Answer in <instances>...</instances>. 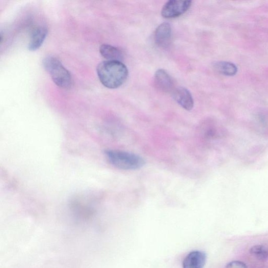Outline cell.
Returning a JSON list of instances; mask_svg holds the SVG:
<instances>
[{"mask_svg": "<svg viewBox=\"0 0 268 268\" xmlns=\"http://www.w3.org/2000/svg\"><path fill=\"white\" fill-rule=\"evenodd\" d=\"M214 68L219 73L226 76H234L237 72V67L233 63L219 62L215 64Z\"/></svg>", "mask_w": 268, "mask_h": 268, "instance_id": "11", "label": "cell"}, {"mask_svg": "<svg viewBox=\"0 0 268 268\" xmlns=\"http://www.w3.org/2000/svg\"><path fill=\"white\" fill-rule=\"evenodd\" d=\"M250 252L252 256L259 260H265L268 258V246L258 245L252 247Z\"/></svg>", "mask_w": 268, "mask_h": 268, "instance_id": "12", "label": "cell"}, {"mask_svg": "<svg viewBox=\"0 0 268 268\" xmlns=\"http://www.w3.org/2000/svg\"><path fill=\"white\" fill-rule=\"evenodd\" d=\"M191 1H178L171 0L163 7L161 15L166 19L178 18L185 13L191 7Z\"/></svg>", "mask_w": 268, "mask_h": 268, "instance_id": "4", "label": "cell"}, {"mask_svg": "<svg viewBox=\"0 0 268 268\" xmlns=\"http://www.w3.org/2000/svg\"><path fill=\"white\" fill-rule=\"evenodd\" d=\"M104 154L111 165L121 170H136L145 164L142 157L127 151L109 149L104 151Z\"/></svg>", "mask_w": 268, "mask_h": 268, "instance_id": "2", "label": "cell"}, {"mask_svg": "<svg viewBox=\"0 0 268 268\" xmlns=\"http://www.w3.org/2000/svg\"><path fill=\"white\" fill-rule=\"evenodd\" d=\"M43 65L56 85L64 89L71 87L72 75L59 60L48 56L44 60Z\"/></svg>", "mask_w": 268, "mask_h": 268, "instance_id": "3", "label": "cell"}, {"mask_svg": "<svg viewBox=\"0 0 268 268\" xmlns=\"http://www.w3.org/2000/svg\"><path fill=\"white\" fill-rule=\"evenodd\" d=\"M97 74L104 86L115 89L123 85L128 77L129 71L121 62L106 61L98 65Z\"/></svg>", "mask_w": 268, "mask_h": 268, "instance_id": "1", "label": "cell"}, {"mask_svg": "<svg viewBox=\"0 0 268 268\" xmlns=\"http://www.w3.org/2000/svg\"><path fill=\"white\" fill-rule=\"evenodd\" d=\"M175 100L182 108L191 111L194 106V100L191 93L186 88L179 87L173 92Z\"/></svg>", "mask_w": 268, "mask_h": 268, "instance_id": "7", "label": "cell"}, {"mask_svg": "<svg viewBox=\"0 0 268 268\" xmlns=\"http://www.w3.org/2000/svg\"><path fill=\"white\" fill-rule=\"evenodd\" d=\"M154 80L156 87L164 92H170L174 89L173 79L164 69L157 70L154 74Z\"/></svg>", "mask_w": 268, "mask_h": 268, "instance_id": "6", "label": "cell"}, {"mask_svg": "<svg viewBox=\"0 0 268 268\" xmlns=\"http://www.w3.org/2000/svg\"><path fill=\"white\" fill-rule=\"evenodd\" d=\"M100 52L103 57L108 61L121 62L123 54L119 48L108 44H102Z\"/></svg>", "mask_w": 268, "mask_h": 268, "instance_id": "10", "label": "cell"}, {"mask_svg": "<svg viewBox=\"0 0 268 268\" xmlns=\"http://www.w3.org/2000/svg\"><path fill=\"white\" fill-rule=\"evenodd\" d=\"M172 29L170 24L164 22L157 28L154 33V39L158 46L166 48L171 45Z\"/></svg>", "mask_w": 268, "mask_h": 268, "instance_id": "5", "label": "cell"}, {"mask_svg": "<svg viewBox=\"0 0 268 268\" xmlns=\"http://www.w3.org/2000/svg\"><path fill=\"white\" fill-rule=\"evenodd\" d=\"M48 30L46 27L40 26L36 28L32 33L29 49L34 51L40 47L47 36Z\"/></svg>", "mask_w": 268, "mask_h": 268, "instance_id": "9", "label": "cell"}, {"mask_svg": "<svg viewBox=\"0 0 268 268\" xmlns=\"http://www.w3.org/2000/svg\"><path fill=\"white\" fill-rule=\"evenodd\" d=\"M226 268H247V266L242 261H233L229 263Z\"/></svg>", "mask_w": 268, "mask_h": 268, "instance_id": "13", "label": "cell"}, {"mask_svg": "<svg viewBox=\"0 0 268 268\" xmlns=\"http://www.w3.org/2000/svg\"><path fill=\"white\" fill-rule=\"evenodd\" d=\"M206 260V254L196 250L191 252L183 261V268H203Z\"/></svg>", "mask_w": 268, "mask_h": 268, "instance_id": "8", "label": "cell"}]
</instances>
